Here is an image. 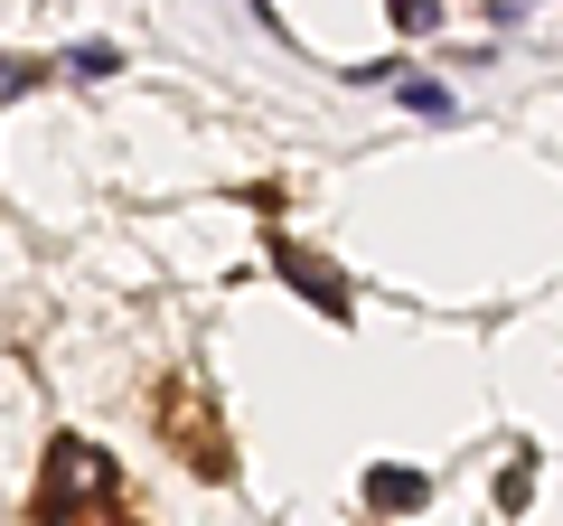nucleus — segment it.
Returning a JSON list of instances; mask_svg holds the SVG:
<instances>
[{"mask_svg": "<svg viewBox=\"0 0 563 526\" xmlns=\"http://www.w3.org/2000/svg\"><path fill=\"white\" fill-rule=\"evenodd\" d=\"M113 498H122L113 451H95V442H57V451H47L38 517H95V507H113Z\"/></svg>", "mask_w": 563, "mask_h": 526, "instance_id": "1", "label": "nucleus"}, {"mask_svg": "<svg viewBox=\"0 0 563 526\" xmlns=\"http://www.w3.org/2000/svg\"><path fill=\"white\" fill-rule=\"evenodd\" d=\"M422 498H432L422 470H404V461H376V470H366V507H385V517H404V507H422Z\"/></svg>", "mask_w": 563, "mask_h": 526, "instance_id": "2", "label": "nucleus"}, {"mask_svg": "<svg viewBox=\"0 0 563 526\" xmlns=\"http://www.w3.org/2000/svg\"><path fill=\"white\" fill-rule=\"evenodd\" d=\"M282 273H291V283H301V302L310 310H329V320H347V283H339V273H320V263H310V254H291V244H282Z\"/></svg>", "mask_w": 563, "mask_h": 526, "instance_id": "3", "label": "nucleus"}, {"mask_svg": "<svg viewBox=\"0 0 563 526\" xmlns=\"http://www.w3.org/2000/svg\"><path fill=\"white\" fill-rule=\"evenodd\" d=\"M385 10H395V29H413V39L442 29V0H385Z\"/></svg>", "mask_w": 563, "mask_h": 526, "instance_id": "4", "label": "nucleus"}, {"mask_svg": "<svg viewBox=\"0 0 563 526\" xmlns=\"http://www.w3.org/2000/svg\"><path fill=\"white\" fill-rule=\"evenodd\" d=\"M404 103H413V113H432V122H442V113H451V85H432V76H404Z\"/></svg>", "mask_w": 563, "mask_h": 526, "instance_id": "5", "label": "nucleus"}, {"mask_svg": "<svg viewBox=\"0 0 563 526\" xmlns=\"http://www.w3.org/2000/svg\"><path fill=\"white\" fill-rule=\"evenodd\" d=\"M122 66V47H76V57H66V76H113Z\"/></svg>", "mask_w": 563, "mask_h": 526, "instance_id": "6", "label": "nucleus"}]
</instances>
